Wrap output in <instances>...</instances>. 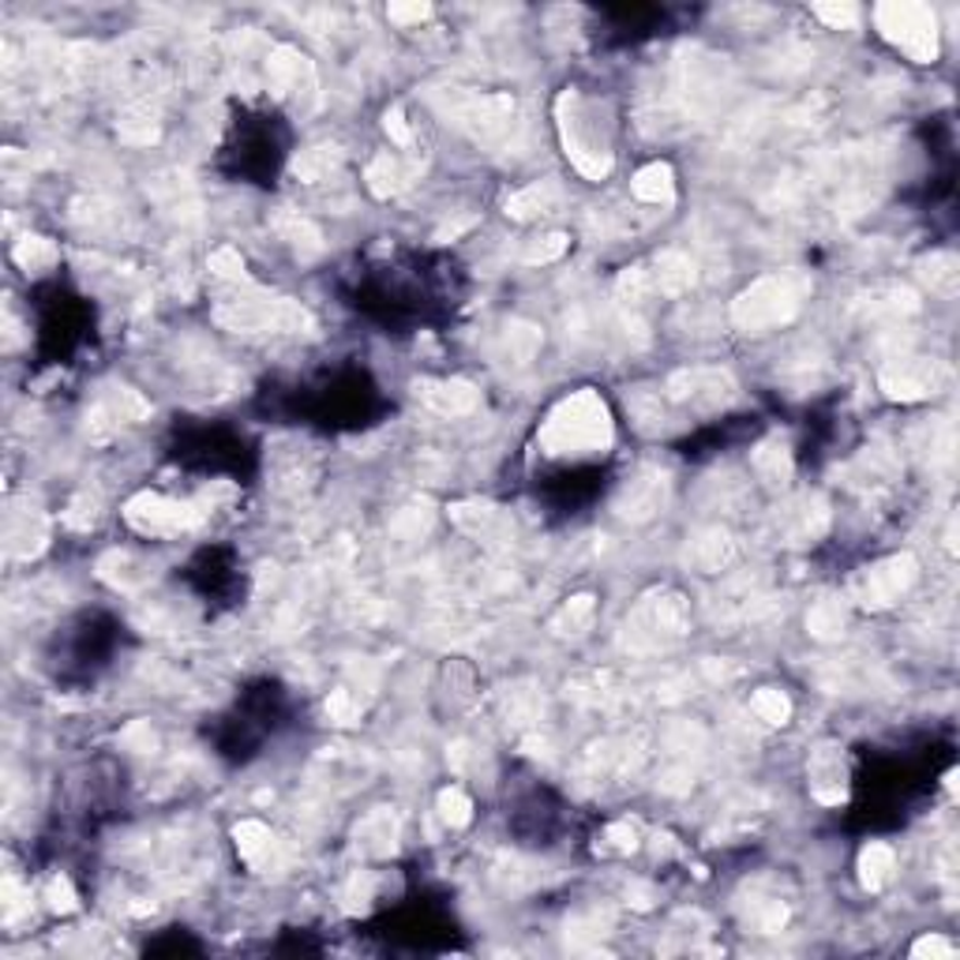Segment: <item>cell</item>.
Instances as JSON below:
<instances>
[{
    "instance_id": "obj_1",
    "label": "cell",
    "mask_w": 960,
    "mask_h": 960,
    "mask_svg": "<svg viewBox=\"0 0 960 960\" xmlns=\"http://www.w3.org/2000/svg\"><path fill=\"white\" fill-rule=\"evenodd\" d=\"M611 413L601 402L597 391H574L570 399H563L556 409L548 413V420L541 425L536 446L548 458H567V454H597L611 446Z\"/></svg>"
},
{
    "instance_id": "obj_21",
    "label": "cell",
    "mask_w": 960,
    "mask_h": 960,
    "mask_svg": "<svg viewBox=\"0 0 960 960\" xmlns=\"http://www.w3.org/2000/svg\"><path fill=\"white\" fill-rule=\"evenodd\" d=\"M413 173H417V165H405L399 159H391V154H383V159H376L368 165L364 180H368L371 195H379V200H391V195H399L402 188L409 185Z\"/></svg>"
},
{
    "instance_id": "obj_31",
    "label": "cell",
    "mask_w": 960,
    "mask_h": 960,
    "mask_svg": "<svg viewBox=\"0 0 960 960\" xmlns=\"http://www.w3.org/2000/svg\"><path fill=\"white\" fill-rule=\"evenodd\" d=\"M649 270H642V267H627L623 275H619V281H616V301H619V308L623 312H631V316H639L642 312V304H645V296H649Z\"/></svg>"
},
{
    "instance_id": "obj_11",
    "label": "cell",
    "mask_w": 960,
    "mask_h": 960,
    "mask_svg": "<svg viewBox=\"0 0 960 960\" xmlns=\"http://www.w3.org/2000/svg\"><path fill=\"white\" fill-rule=\"evenodd\" d=\"M668 488H672V480H668L665 469H653V466L639 469L634 477H627V484L619 488V495H616L619 518H627V521L653 518L668 503Z\"/></svg>"
},
{
    "instance_id": "obj_16",
    "label": "cell",
    "mask_w": 960,
    "mask_h": 960,
    "mask_svg": "<svg viewBox=\"0 0 960 960\" xmlns=\"http://www.w3.org/2000/svg\"><path fill=\"white\" fill-rule=\"evenodd\" d=\"M694 281H698V267H694V260L686 252L668 248V252H660L657 260H653L649 286L657 289V293L683 296V293H691V289H694Z\"/></svg>"
},
{
    "instance_id": "obj_24",
    "label": "cell",
    "mask_w": 960,
    "mask_h": 960,
    "mask_svg": "<svg viewBox=\"0 0 960 960\" xmlns=\"http://www.w3.org/2000/svg\"><path fill=\"white\" fill-rule=\"evenodd\" d=\"M631 188H634V195H639L642 203H653V206L672 203V195H675L672 165H665V162L645 165V169H639V177H634Z\"/></svg>"
},
{
    "instance_id": "obj_18",
    "label": "cell",
    "mask_w": 960,
    "mask_h": 960,
    "mask_svg": "<svg viewBox=\"0 0 960 960\" xmlns=\"http://www.w3.org/2000/svg\"><path fill=\"white\" fill-rule=\"evenodd\" d=\"M233 841H237L240 859H244L252 871H270V867H278V841L263 822H252V818L240 822L233 830Z\"/></svg>"
},
{
    "instance_id": "obj_39",
    "label": "cell",
    "mask_w": 960,
    "mask_h": 960,
    "mask_svg": "<svg viewBox=\"0 0 960 960\" xmlns=\"http://www.w3.org/2000/svg\"><path fill=\"white\" fill-rule=\"evenodd\" d=\"M327 717L334 720V724H357V720H361L357 698H353L350 691H330V698H327Z\"/></svg>"
},
{
    "instance_id": "obj_12",
    "label": "cell",
    "mask_w": 960,
    "mask_h": 960,
    "mask_svg": "<svg viewBox=\"0 0 960 960\" xmlns=\"http://www.w3.org/2000/svg\"><path fill=\"white\" fill-rule=\"evenodd\" d=\"M515 117V98L510 94H473L454 105V121L469 128L473 136H495Z\"/></svg>"
},
{
    "instance_id": "obj_29",
    "label": "cell",
    "mask_w": 960,
    "mask_h": 960,
    "mask_svg": "<svg viewBox=\"0 0 960 960\" xmlns=\"http://www.w3.org/2000/svg\"><path fill=\"white\" fill-rule=\"evenodd\" d=\"M503 361L507 364H529L536 357V350H541V330L533 327V323H510L507 330H503Z\"/></svg>"
},
{
    "instance_id": "obj_2",
    "label": "cell",
    "mask_w": 960,
    "mask_h": 960,
    "mask_svg": "<svg viewBox=\"0 0 960 960\" xmlns=\"http://www.w3.org/2000/svg\"><path fill=\"white\" fill-rule=\"evenodd\" d=\"M810 289H814V281L803 270H776V275L758 278L732 301V323L747 334L784 327L810 301Z\"/></svg>"
},
{
    "instance_id": "obj_5",
    "label": "cell",
    "mask_w": 960,
    "mask_h": 960,
    "mask_svg": "<svg viewBox=\"0 0 960 960\" xmlns=\"http://www.w3.org/2000/svg\"><path fill=\"white\" fill-rule=\"evenodd\" d=\"M218 323L229 330H312V316L296 301L281 296H252L218 308Z\"/></svg>"
},
{
    "instance_id": "obj_17",
    "label": "cell",
    "mask_w": 960,
    "mask_h": 960,
    "mask_svg": "<svg viewBox=\"0 0 960 960\" xmlns=\"http://www.w3.org/2000/svg\"><path fill=\"white\" fill-rule=\"evenodd\" d=\"M267 76L281 90V94H286V90H296V94H301V90H308V94L316 90V72H312L308 56H301L296 49H289V46L270 49Z\"/></svg>"
},
{
    "instance_id": "obj_34",
    "label": "cell",
    "mask_w": 960,
    "mask_h": 960,
    "mask_svg": "<svg viewBox=\"0 0 960 960\" xmlns=\"http://www.w3.org/2000/svg\"><path fill=\"white\" fill-rule=\"evenodd\" d=\"M451 518L458 521L466 533H473V536L488 533V529L500 526V521H503L500 510L488 507V503H458V507H451Z\"/></svg>"
},
{
    "instance_id": "obj_15",
    "label": "cell",
    "mask_w": 960,
    "mask_h": 960,
    "mask_svg": "<svg viewBox=\"0 0 960 960\" xmlns=\"http://www.w3.org/2000/svg\"><path fill=\"white\" fill-rule=\"evenodd\" d=\"M735 559V541L728 529L720 526H709V529H698V533L691 536V544H686V563L698 570H706V574H717V570H724L728 563Z\"/></svg>"
},
{
    "instance_id": "obj_32",
    "label": "cell",
    "mask_w": 960,
    "mask_h": 960,
    "mask_svg": "<svg viewBox=\"0 0 960 960\" xmlns=\"http://www.w3.org/2000/svg\"><path fill=\"white\" fill-rule=\"evenodd\" d=\"M750 709H755L758 720H766V724L773 728H784L792 720V698L784 691H776V686H761L755 698H750Z\"/></svg>"
},
{
    "instance_id": "obj_22",
    "label": "cell",
    "mask_w": 960,
    "mask_h": 960,
    "mask_svg": "<svg viewBox=\"0 0 960 960\" xmlns=\"http://www.w3.org/2000/svg\"><path fill=\"white\" fill-rule=\"evenodd\" d=\"M357 844L368 856H391L394 844H399V818L391 810H376L361 822L357 830Z\"/></svg>"
},
{
    "instance_id": "obj_46",
    "label": "cell",
    "mask_w": 960,
    "mask_h": 960,
    "mask_svg": "<svg viewBox=\"0 0 960 960\" xmlns=\"http://www.w3.org/2000/svg\"><path fill=\"white\" fill-rule=\"evenodd\" d=\"M387 15H391V23H420V20H428V15H432V8L428 4H391L387 8Z\"/></svg>"
},
{
    "instance_id": "obj_25",
    "label": "cell",
    "mask_w": 960,
    "mask_h": 960,
    "mask_svg": "<svg viewBox=\"0 0 960 960\" xmlns=\"http://www.w3.org/2000/svg\"><path fill=\"white\" fill-rule=\"evenodd\" d=\"M893 871H897V856H893L889 844H867L863 856H859V882H863V889H885Z\"/></svg>"
},
{
    "instance_id": "obj_44",
    "label": "cell",
    "mask_w": 960,
    "mask_h": 960,
    "mask_svg": "<svg viewBox=\"0 0 960 960\" xmlns=\"http://www.w3.org/2000/svg\"><path fill=\"white\" fill-rule=\"evenodd\" d=\"M49 908H53V912H72V908H76V893H72V882L68 879H53L49 882Z\"/></svg>"
},
{
    "instance_id": "obj_13",
    "label": "cell",
    "mask_w": 960,
    "mask_h": 960,
    "mask_svg": "<svg viewBox=\"0 0 960 960\" xmlns=\"http://www.w3.org/2000/svg\"><path fill=\"white\" fill-rule=\"evenodd\" d=\"M830 529V503L822 495H803L781 510L784 544H814Z\"/></svg>"
},
{
    "instance_id": "obj_41",
    "label": "cell",
    "mask_w": 960,
    "mask_h": 960,
    "mask_svg": "<svg viewBox=\"0 0 960 960\" xmlns=\"http://www.w3.org/2000/svg\"><path fill=\"white\" fill-rule=\"evenodd\" d=\"M570 248V240L563 237V233H548V237H541L536 240L533 248H529L526 252V263H556L563 252H567Z\"/></svg>"
},
{
    "instance_id": "obj_36",
    "label": "cell",
    "mask_w": 960,
    "mask_h": 960,
    "mask_svg": "<svg viewBox=\"0 0 960 960\" xmlns=\"http://www.w3.org/2000/svg\"><path fill=\"white\" fill-rule=\"evenodd\" d=\"M440 818L446 825H454V830H462V825H469V818H473V803H469V796L462 788H446L440 792Z\"/></svg>"
},
{
    "instance_id": "obj_33",
    "label": "cell",
    "mask_w": 960,
    "mask_h": 960,
    "mask_svg": "<svg viewBox=\"0 0 960 960\" xmlns=\"http://www.w3.org/2000/svg\"><path fill=\"white\" fill-rule=\"evenodd\" d=\"M593 611H597V604H593L590 593H582V597H570V604H563V611L552 619V631H556V634H582L585 627L593 623Z\"/></svg>"
},
{
    "instance_id": "obj_42",
    "label": "cell",
    "mask_w": 960,
    "mask_h": 960,
    "mask_svg": "<svg viewBox=\"0 0 960 960\" xmlns=\"http://www.w3.org/2000/svg\"><path fill=\"white\" fill-rule=\"evenodd\" d=\"M604 848H611V851H634L639 848V825L634 822H616L611 825L608 833H604Z\"/></svg>"
},
{
    "instance_id": "obj_45",
    "label": "cell",
    "mask_w": 960,
    "mask_h": 960,
    "mask_svg": "<svg viewBox=\"0 0 960 960\" xmlns=\"http://www.w3.org/2000/svg\"><path fill=\"white\" fill-rule=\"evenodd\" d=\"M383 128H387V136H391L399 147H409L413 143V131H409V124H405V113L399 110V105L383 113Z\"/></svg>"
},
{
    "instance_id": "obj_35",
    "label": "cell",
    "mask_w": 960,
    "mask_h": 960,
    "mask_svg": "<svg viewBox=\"0 0 960 960\" xmlns=\"http://www.w3.org/2000/svg\"><path fill=\"white\" fill-rule=\"evenodd\" d=\"M53 260H56V248L49 244L46 237H27L15 244V263H20L23 270H41Z\"/></svg>"
},
{
    "instance_id": "obj_38",
    "label": "cell",
    "mask_w": 960,
    "mask_h": 960,
    "mask_svg": "<svg viewBox=\"0 0 960 960\" xmlns=\"http://www.w3.org/2000/svg\"><path fill=\"white\" fill-rule=\"evenodd\" d=\"M368 900H371V879L368 874H353L342 893V908L350 915H361V912H368Z\"/></svg>"
},
{
    "instance_id": "obj_27",
    "label": "cell",
    "mask_w": 960,
    "mask_h": 960,
    "mask_svg": "<svg viewBox=\"0 0 960 960\" xmlns=\"http://www.w3.org/2000/svg\"><path fill=\"white\" fill-rule=\"evenodd\" d=\"M920 278L931 286V293L938 296H957V286H960V263L953 252H934L926 255V260L920 263Z\"/></svg>"
},
{
    "instance_id": "obj_28",
    "label": "cell",
    "mask_w": 960,
    "mask_h": 960,
    "mask_svg": "<svg viewBox=\"0 0 960 960\" xmlns=\"http://www.w3.org/2000/svg\"><path fill=\"white\" fill-rule=\"evenodd\" d=\"M556 200H559L556 185H529V188H521L518 195H510V200H507V214L515 222L541 218V214H548L552 206H556Z\"/></svg>"
},
{
    "instance_id": "obj_23",
    "label": "cell",
    "mask_w": 960,
    "mask_h": 960,
    "mask_svg": "<svg viewBox=\"0 0 960 960\" xmlns=\"http://www.w3.org/2000/svg\"><path fill=\"white\" fill-rule=\"evenodd\" d=\"M844 627H848V604H844V597H822L807 611V631L818 642H837Z\"/></svg>"
},
{
    "instance_id": "obj_10",
    "label": "cell",
    "mask_w": 960,
    "mask_h": 960,
    "mask_svg": "<svg viewBox=\"0 0 960 960\" xmlns=\"http://www.w3.org/2000/svg\"><path fill=\"white\" fill-rule=\"evenodd\" d=\"M665 399L675 405H706V409H717V405L735 399V383L732 376H724V371L717 368H683L665 383Z\"/></svg>"
},
{
    "instance_id": "obj_43",
    "label": "cell",
    "mask_w": 960,
    "mask_h": 960,
    "mask_svg": "<svg viewBox=\"0 0 960 960\" xmlns=\"http://www.w3.org/2000/svg\"><path fill=\"white\" fill-rule=\"evenodd\" d=\"M957 949H953V942H946V938H938V934H931V938H920L912 946V957H931V960H949L953 957Z\"/></svg>"
},
{
    "instance_id": "obj_4",
    "label": "cell",
    "mask_w": 960,
    "mask_h": 960,
    "mask_svg": "<svg viewBox=\"0 0 960 960\" xmlns=\"http://www.w3.org/2000/svg\"><path fill=\"white\" fill-rule=\"evenodd\" d=\"M874 23H879L882 38L897 46L908 61L931 64L938 56V20L926 4L915 0H893V4L874 8Z\"/></svg>"
},
{
    "instance_id": "obj_40",
    "label": "cell",
    "mask_w": 960,
    "mask_h": 960,
    "mask_svg": "<svg viewBox=\"0 0 960 960\" xmlns=\"http://www.w3.org/2000/svg\"><path fill=\"white\" fill-rule=\"evenodd\" d=\"M814 15L822 23H830L833 30H841V27H856L859 23V8L856 4H848V0H841V4H814Z\"/></svg>"
},
{
    "instance_id": "obj_8",
    "label": "cell",
    "mask_w": 960,
    "mask_h": 960,
    "mask_svg": "<svg viewBox=\"0 0 960 960\" xmlns=\"http://www.w3.org/2000/svg\"><path fill=\"white\" fill-rule=\"evenodd\" d=\"M556 113H559L563 147H567L574 169L582 173V177H590V180L608 177L611 154L604 151L601 143H593V139L585 136V117H578V94H574V90H563L559 102H556Z\"/></svg>"
},
{
    "instance_id": "obj_6",
    "label": "cell",
    "mask_w": 960,
    "mask_h": 960,
    "mask_svg": "<svg viewBox=\"0 0 960 960\" xmlns=\"http://www.w3.org/2000/svg\"><path fill=\"white\" fill-rule=\"evenodd\" d=\"M915 574H920V567H915V559L908 556V552L905 556H889V559L874 563V567L859 570V574L851 578V597L863 604V608L882 611L912 590Z\"/></svg>"
},
{
    "instance_id": "obj_7",
    "label": "cell",
    "mask_w": 960,
    "mask_h": 960,
    "mask_svg": "<svg viewBox=\"0 0 960 960\" xmlns=\"http://www.w3.org/2000/svg\"><path fill=\"white\" fill-rule=\"evenodd\" d=\"M879 383H882L885 399H893V402H923V399H934V394L949 383V368L942 361L897 357L882 368Z\"/></svg>"
},
{
    "instance_id": "obj_30",
    "label": "cell",
    "mask_w": 960,
    "mask_h": 960,
    "mask_svg": "<svg viewBox=\"0 0 960 960\" xmlns=\"http://www.w3.org/2000/svg\"><path fill=\"white\" fill-rule=\"evenodd\" d=\"M275 229L281 233V240H289V244H293L301 255H319V252H323V237H319V229L312 226L308 218H301V214H293V211L278 214V218H275Z\"/></svg>"
},
{
    "instance_id": "obj_9",
    "label": "cell",
    "mask_w": 960,
    "mask_h": 960,
    "mask_svg": "<svg viewBox=\"0 0 960 960\" xmlns=\"http://www.w3.org/2000/svg\"><path fill=\"white\" fill-rule=\"evenodd\" d=\"M206 510L200 507V503H177V500H162V495H136V500H128V507H124V518H128L131 529H139V533H151V536H162V533H180V529H192L200 526Z\"/></svg>"
},
{
    "instance_id": "obj_14",
    "label": "cell",
    "mask_w": 960,
    "mask_h": 960,
    "mask_svg": "<svg viewBox=\"0 0 960 960\" xmlns=\"http://www.w3.org/2000/svg\"><path fill=\"white\" fill-rule=\"evenodd\" d=\"M413 391L440 417H466L480 405V391L466 379H420V383H413Z\"/></svg>"
},
{
    "instance_id": "obj_19",
    "label": "cell",
    "mask_w": 960,
    "mask_h": 960,
    "mask_svg": "<svg viewBox=\"0 0 960 960\" xmlns=\"http://www.w3.org/2000/svg\"><path fill=\"white\" fill-rule=\"evenodd\" d=\"M810 784H814V799L837 807L844 803V761L837 747H818L810 758Z\"/></svg>"
},
{
    "instance_id": "obj_20",
    "label": "cell",
    "mask_w": 960,
    "mask_h": 960,
    "mask_svg": "<svg viewBox=\"0 0 960 960\" xmlns=\"http://www.w3.org/2000/svg\"><path fill=\"white\" fill-rule=\"evenodd\" d=\"M750 466H755V473L766 480L769 488H788L792 480V451L784 440H766L755 446V454H750Z\"/></svg>"
},
{
    "instance_id": "obj_3",
    "label": "cell",
    "mask_w": 960,
    "mask_h": 960,
    "mask_svg": "<svg viewBox=\"0 0 960 960\" xmlns=\"http://www.w3.org/2000/svg\"><path fill=\"white\" fill-rule=\"evenodd\" d=\"M686 631H691V608L680 593L665 590L639 601V608L627 616L619 645L634 657H649V653H665L675 642H683Z\"/></svg>"
},
{
    "instance_id": "obj_26",
    "label": "cell",
    "mask_w": 960,
    "mask_h": 960,
    "mask_svg": "<svg viewBox=\"0 0 960 960\" xmlns=\"http://www.w3.org/2000/svg\"><path fill=\"white\" fill-rule=\"evenodd\" d=\"M342 165V151L330 143H319V147H308V151H301L293 159V177L304 180V185H316V180H327L330 173Z\"/></svg>"
},
{
    "instance_id": "obj_37",
    "label": "cell",
    "mask_w": 960,
    "mask_h": 960,
    "mask_svg": "<svg viewBox=\"0 0 960 960\" xmlns=\"http://www.w3.org/2000/svg\"><path fill=\"white\" fill-rule=\"evenodd\" d=\"M211 270L226 281H244V260L237 248H214L211 252Z\"/></svg>"
}]
</instances>
